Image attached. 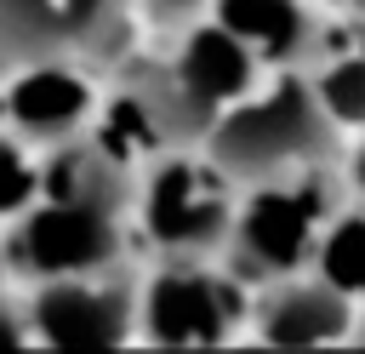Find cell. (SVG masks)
<instances>
[{
    "instance_id": "9",
    "label": "cell",
    "mask_w": 365,
    "mask_h": 354,
    "mask_svg": "<svg viewBox=\"0 0 365 354\" xmlns=\"http://www.w3.org/2000/svg\"><path fill=\"white\" fill-rule=\"evenodd\" d=\"M251 51L268 63V74L285 69H314L319 51L331 46V11L319 0H217V11Z\"/></svg>"
},
{
    "instance_id": "15",
    "label": "cell",
    "mask_w": 365,
    "mask_h": 354,
    "mask_svg": "<svg viewBox=\"0 0 365 354\" xmlns=\"http://www.w3.org/2000/svg\"><path fill=\"white\" fill-rule=\"evenodd\" d=\"M40 188H46V148L0 126V223H17L40 200Z\"/></svg>"
},
{
    "instance_id": "2",
    "label": "cell",
    "mask_w": 365,
    "mask_h": 354,
    "mask_svg": "<svg viewBox=\"0 0 365 354\" xmlns=\"http://www.w3.org/2000/svg\"><path fill=\"white\" fill-rule=\"evenodd\" d=\"M205 148L228 177H240L251 188L268 177L308 171V166H342L348 131L325 114L308 69H285V74H268L245 103L222 108Z\"/></svg>"
},
{
    "instance_id": "12",
    "label": "cell",
    "mask_w": 365,
    "mask_h": 354,
    "mask_svg": "<svg viewBox=\"0 0 365 354\" xmlns=\"http://www.w3.org/2000/svg\"><path fill=\"white\" fill-rule=\"evenodd\" d=\"M40 57H74L63 6L57 0H0V74L40 63Z\"/></svg>"
},
{
    "instance_id": "6",
    "label": "cell",
    "mask_w": 365,
    "mask_h": 354,
    "mask_svg": "<svg viewBox=\"0 0 365 354\" xmlns=\"http://www.w3.org/2000/svg\"><path fill=\"white\" fill-rule=\"evenodd\" d=\"M34 343L46 348H125L143 343V274L131 263L51 274L23 291Z\"/></svg>"
},
{
    "instance_id": "19",
    "label": "cell",
    "mask_w": 365,
    "mask_h": 354,
    "mask_svg": "<svg viewBox=\"0 0 365 354\" xmlns=\"http://www.w3.org/2000/svg\"><path fill=\"white\" fill-rule=\"evenodd\" d=\"M325 11H336V17H348V23H365V0H319Z\"/></svg>"
},
{
    "instance_id": "18",
    "label": "cell",
    "mask_w": 365,
    "mask_h": 354,
    "mask_svg": "<svg viewBox=\"0 0 365 354\" xmlns=\"http://www.w3.org/2000/svg\"><path fill=\"white\" fill-rule=\"evenodd\" d=\"M342 171H348L354 194H365V131H359V143H348V160H342Z\"/></svg>"
},
{
    "instance_id": "13",
    "label": "cell",
    "mask_w": 365,
    "mask_h": 354,
    "mask_svg": "<svg viewBox=\"0 0 365 354\" xmlns=\"http://www.w3.org/2000/svg\"><path fill=\"white\" fill-rule=\"evenodd\" d=\"M308 80H314L325 114H331L348 137H359V131H365V51H354V46H325L319 63L308 69Z\"/></svg>"
},
{
    "instance_id": "16",
    "label": "cell",
    "mask_w": 365,
    "mask_h": 354,
    "mask_svg": "<svg viewBox=\"0 0 365 354\" xmlns=\"http://www.w3.org/2000/svg\"><path fill=\"white\" fill-rule=\"evenodd\" d=\"M217 11V0H137V17L154 29V34H182V29H194L200 17H211Z\"/></svg>"
},
{
    "instance_id": "17",
    "label": "cell",
    "mask_w": 365,
    "mask_h": 354,
    "mask_svg": "<svg viewBox=\"0 0 365 354\" xmlns=\"http://www.w3.org/2000/svg\"><path fill=\"white\" fill-rule=\"evenodd\" d=\"M23 343H34L29 303L23 297H0V348H23Z\"/></svg>"
},
{
    "instance_id": "14",
    "label": "cell",
    "mask_w": 365,
    "mask_h": 354,
    "mask_svg": "<svg viewBox=\"0 0 365 354\" xmlns=\"http://www.w3.org/2000/svg\"><path fill=\"white\" fill-rule=\"evenodd\" d=\"M314 268H319L325 280H336L348 297L365 303V194H354V200L336 211V223L325 228V246H319Z\"/></svg>"
},
{
    "instance_id": "10",
    "label": "cell",
    "mask_w": 365,
    "mask_h": 354,
    "mask_svg": "<svg viewBox=\"0 0 365 354\" xmlns=\"http://www.w3.org/2000/svg\"><path fill=\"white\" fill-rule=\"evenodd\" d=\"M171 63H177V74L194 86V97H200L205 108H217V120H222V108L245 103V97L268 80V63H262V57L251 51V40H240L222 17H200L194 29H182L177 46H171Z\"/></svg>"
},
{
    "instance_id": "8",
    "label": "cell",
    "mask_w": 365,
    "mask_h": 354,
    "mask_svg": "<svg viewBox=\"0 0 365 354\" xmlns=\"http://www.w3.org/2000/svg\"><path fill=\"white\" fill-rule=\"evenodd\" d=\"M359 308L365 303L348 297L336 280H325L319 268H302V274L257 285L251 343H262V348H336V343H354Z\"/></svg>"
},
{
    "instance_id": "20",
    "label": "cell",
    "mask_w": 365,
    "mask_h": 354,
    "mask_svg": "<svg viewBox=\"0 0 365 354\" xmlns=\"http://www.w3.org/2000/svg\"><path fill=\"white\" fill-rule=\"evenodd\" d=\"M354 343L365 348V308H359V325H354Z\"/></svg>"
},
{
    "instance_id": "4",
    "label": "cell",
    "mask_w": 365,
    "mask_h": 354,
    "mask_svg": "<svg viewBox=\"0 0 365 354\" xmlns=\"http://www.w3.org/2000/svg\"><path fill=\"white\" fill-rule=\"evenodd\" d=\"M245 183L228 177L205 143H177L137 171V234L160 257H222Z\"/></svg>"
},
{
    "instance_id": "7",
    "label": "cell",
    "mask_w": 365,
    "mask_h": 354,
    "mask_svg": "<svg viewBox=\"0 0 365 354\" xmlns=\"http://www.w3.org/2000/svg\"><path fill=\"white\" fill-rule=\"evenodd\" d=\"M103 69L80 57H40L6 74V126L23 131L34 148H57L86 137L103 120Z\"/></svg>"
},
{
    "instance_id": "1",
    "label": "cell",
    "mask_w": 365,
    "mask_h": 354,
    "mask_svg": "<svg viewBox=\"0 0 365 354\" xmlns=\"http://www.w3.org/2000/svg\"><path fill=\"white\" fill-rule=\"evenodd\" d=\"M131 228H137V166L86 131L74 143L46 148V188L11 223L6 263L23 285L108 268L125 263Z\"/></svg>"
},
{
    "instance_id": "5",
    "label": "cell",
    "mask_w": 365,
    "mask_h": 354,
    "mask_svg": "<svg viewBox=\"0 0 365 354\" xmlns=\"http://www.w3.org/2000/svg\"><path fill=\"white\" fill-rule=\"evenodd\" d=\"M257 291L222 257H160L143 274V343L148 348H222L251 325Z\"/></svg>"
},
{
    "instance_id": "11",
    "label": "cell",
    "mask_w": 365,
    "mask_h": 354,
    "mask_svg": "<svg viewBox=\"0 0 365 354\" xmlns=\"http://www.w3.org/2000/svg\"><path fill=\"white\" fill-rule=\"evenodd\" d=\"M68 51L103 74H114L131 57V29H137V0H57Z\"/></svg>"
},
{
    "instance_id": "3",
    "label": "cell",
    "mask_w": 365,
    "mask_h": 354,
    "mask_svg": "<svg viewBox=\"0 0 365 354\" xmlns=\"http://www.w3.org/2000/svg\"><path fill=\"white\" fill-rule=\"evenodd\" d=\"M348 200H354V183H348V171L336 177V166H308V171H291V177L251 183L245 200H240L234 234L222 246V263L251 291L268 285V280L302 274V268H314L325 228L336 223V211Z\"/></svg>"
},
{
    "instance_id": "21",
    "label": "cell",
    "mask_w": 365,
    "mask_h": 354,
    "mask_svg": "<svg viewBox=\"0 0 365 354\" xmlns=\"http://www.w3.org/2000/svg\"><path fill=\"white\" fill-rule=\"evenodd\" d=\"M0 126H6V74H0Z\"/></svg>"
}]
</instances>
